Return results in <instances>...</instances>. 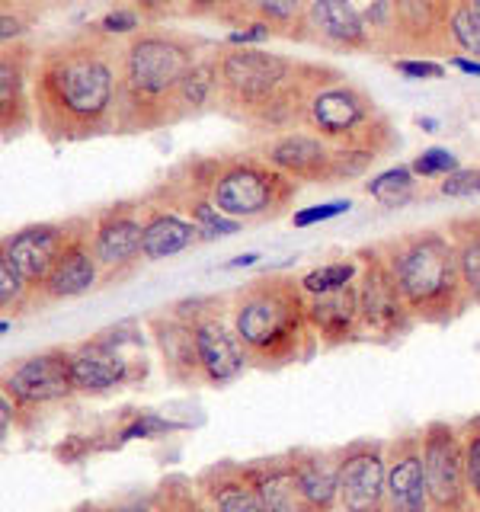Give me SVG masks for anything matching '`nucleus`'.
I'll use <instances>...</instances> for the list:
<instances>
[{"instance_id":"423d86ee","label":"nucleus","mask_w":480,"mask_h":512,"mask_svg":"<svg viewBox=\"0 0 480 512\" xmlns=\"http://www.w3.org/2000/svg\"><path fill=\"white\" fill-rule=\"evenodd\" d=\"M359 295V317L368 333L378 336H394L410 327V301L404 288L397 282V272L391 263L372 260L362 272L356 285Z\"/></svg>"},{"instance_id":"412c9836","label":"nucleus","mask_w":480,"mask_h":512,"mask_svg":"<svg viewBox=\"0 0 480 512\" xmlns=\"http://www.w3.org/2000/svg\"><path fill=\"white\" fill-rule=\"evenodd\" d=\"M314 122L324 128L327 135H346L368 116V100L352 87H330L320 90L311 103Z\"/></svg>"},{"instance_id":"bb28decb","label":"nucleus","mask_w":480,"mask_h":512,"mask_svg":"<svg viewBox=\"0 0 480 512\" xmlns=\"http://www.w3.org/2000/svg\"><path fill=\"white\" fill-rule=\"evenodd\" d=\"M368 196H375L384 205H404L413 192V173L407 167H394L388 173L375 176L372 183H365Z\"/></svg>"},{"instance_id":"1a4fd4ad","label":"nucleus","mask_w":480,"mask_h":512,"mask_svg":"<svg viewBox=\"0 0 480 512\" xmlns=\"http://www.w3.org/2000/svg\"><path fill=\"white\" fill-rule=\"evenodd\" d=\"M340 500L346 512H384L388 503V464L381 445L356 442L340 461Z\"/></svg>"},{"instance_id":"9b49d317","label":"nucleus","mask_w":480,"mask_h":512,"mask_svg":"<svg viewBox=\"0 0 480 512\" xmlns=\"http://www.w3.org/2000/svg\"><path fill=\"white\" fill-rule=\"evenodd\" d=\"M125 336H96L71 349V375L77 391H109L132 381V356L125 352Z\"/></svg>"},{"instance_id":"7ed1b4c3","label":"nucleus","mask_w":480,"mask_h":512,"mask_svg":"<svg viewBox=\"0 0 480 512\" xmlns=\"http://www.w3.org/2000/svg\"><path fill=\"white\" fill-rule=\"evenodd\" d=\"M397 282L410 301V311L429 320H442L458 308V295L464 288L458 253L439 234H420L400 244L391 260Z\"/></svg>"},{"instance_id":"c756f323","label":"nucleus","mask_w":480,"mask_h":512,"mask_svg":"<svg viewBox=\"0 0 480 512\" xmlns=\"http://www.w3.org/2000/svg\"><path fill=\"white\" fill-rule=\"evenodd\" d=\"M452 36H455V42L464 48V52L480 58V20H477V13L471 7H461L452 16Z\"/></svg>"},{"instance_id":"f3484780","label":"nucleus","mask_w":480,"mask_h":512,"mask_svg":"<svg viewBox=\"0 0 480 512\" xmlns=\"http://www.w3.org/2000/svg\"><path fill=\"white\" fill-rule=\"evenodd\" d=\"M141 240H144V224L135 215H125V212L106 215L100 224H96V234H93L96 263L109 272H119L125 266H132L144 253Z\"/></svg>"},{"instance_id":"39448f33","label":"nucleus","mask_w":480,"mask_h":512,"mask_svg":"<svg viewBox=\"0 0 480 512\" xmlns=\"http://www.w3.org/2000/svg\"><path fill=\"white\" fill-rule=\"evenodd\" d=\"M423 461L432 512H464L471 493L468 468H464V442L448 423L426 426Z\"/></svg>"},{"instance_id":"0eeeda50","label":"nucleus","mask_w":480,"mask_h":512,"mask_svg":"<svg viewBox=\"0 0 480 512\" xmlns=\"http://www.w3.org/2000/svg\"><path fill=\"white\" fill-rule=\"evenodd\" d=\"M221 87L240 106H272L288 80V61L266 52H231L221 61Z\"/></svg>"},{"instance_id":"de8ad7c7","label":"nucleus","mask_w":480,"mask_h":512,"mask_svg":"<svg viewBox=\"0 0 480 512\" xmlns=\"http://www.w3.org/2000/svg\"><path fill=\"white\" fill-rule=\"evenodd\" d=\"M250 263H256V253H247V256H240V260H234L231 266H250Z\"/></svg>"},{"instance_id":"a878e982","label":"nucleus","mask_w":480,"mask_h":512,"mask_svg":"<svg viewBox=\"0 0 480 512\" xmlns=\"http://www.w3.org/2000/svg\"><path fill=\"white\" fill-rule=\"evenodd\" d=\"M148 512H212L208 509L196 493H192L189 480L183 477H170L160 484V493H157V503L148 509Z\"/></svg>"},{"instance_id":"f8f14e48","label":"nucleus","mask_w":480,"mask_h":512,"mask_svg":"<svg viewBox=\"0 0 480 512\" xmlns=\"http://www.w3.org/2000/svg\"><path fill=\"white\" fill-rule=\"evenodd\" d=\"M192 333H196V349L202 362V375L212 384L234 381L247 365V349L240 343L237 330H231L218 314H199L192 311Z\"/></svg>"},{"instance_id":"9d476101","label":"nucleus","mask_w":480,"mask_h":512,"mask_svg":"<svg viewBox=\"0 0 480 512\" xmlns=\"http://www.w3.org/2000/svg\"><path fill=\"white\" fill-rule=\"evenodd\" d=\"M282 176L253 164H237L218 176L212 189V205L228 218H256L279 205Z\"/></svg>"},{"instance_id":"dca6fc26","label":"nucleus","mask_w":480,"mask_h":512,"mask_svg":"<svg viewBox=\"0 0 480 512\" xmlns=\"http://www.w3.org/2000/svg\"><path fill=\"white\" fill-rule=\"evenodd\" d=\"M199 484L208 500H212L215 512H266L253 468H240V464L224 461L208 468L199 477Z\"/></svg>"},{"instance_id":"aec40b11","label":"nucleus","mask_w":480,"mask_h":512,"mask_svg":"<svg viewBox=\"0 0 480 512\" xmlns=\"http://www.w3.org/2000/svg\"><path fill=\"white\" fill-rule=\"evenodd\" d=\"M292 464L301 496L308 500L311 512H327L340 496V461L320 452H298L292 455Z\"/></svg>"},{"instance_id":"6ab92c4d","label":"nucleus","mask_w":480,"mask_h":512,"mask_svg":"<svg viewBox=\"0 0 480 512\" xmlns=\"http://www.w3.org/2000/svg\"><path fill=\"white\" fill-rule=\"evenodd\" d=\"M308 317L324 340L330 343L349 340V336L356 333V327L362 324L356 285L340 288V292H330V295H314V301L308 304Z\"/></svg>"},{"instance_id":"2f4dec72","label":"nucleus","mask_w":480,"mask_h":512,"mask_svg":"<svg viewBox=\"0 0 480 512\" xmlns=\"http://www.w3.org/2000/svg\"><path fill=\"white\" fill-rule=\"evenodd\" d=\"M464 468H468L471 493L480 500V416L471 420L468 432H464Z\"/></svg>"},{"instance_id":"7c9ffc66","label":"nucleus","mask_w":480,"mask_h":512,"mask_svg":"<svg viewBox=\"0 0 480 512\" xmlns=\"http://www.w3.org/2000/svg\"><path fill=\"white\" fill-rule=\"evenodd\" d=\"M458 263H461L464 288L471 292V298L480 301V237L464 240L461 250H458Z\"/></svg>"},{"instance_id":"49530a36","label":"nucleus","mask_w":480,"mask_h":512,"mask_svg":"<svg viewBox=\"0 0 480 512\" xmlns=\"http://www.w3.org/2000/svg\"><path fill=\"white\" fill-rule=\"evenodd\" d=\"M141 7H148V10H160V7H167L170 0H138Z\"/></svg>"},{"instance_id":"4c0bfd02","label":"nucleus","mask_w":480,"mask_h":512,"mask_svg":"<svg viewBox=\"0 0 480 512\" xmlns=\"http://www.w3.org/2000/svg\"><path fill=\"white\" fill-rule=\"evenodd\" d=\"M253 7L269 20H292L301 10V0H253Z\"/></svg>"},{"instance_id":"a211bd4d","label":"nucleus","mask_w":480,"mask_h":512,"mask_svg":"<svg viewBox=\"0 0 480 512\" xmlns=\"http://www.w3.org/2000/svg\"><path fill=\"white\" fill-rule=\"evenodd\" d=\"M151 330L157 336V346L164 352L167 375L176 381H192L202 372L196 333H192V320L186 314H164L151 320Z\"/></svg>"},{"instance_id":"5701e85b","label":"nucleus","mask_w":480,"mask_h":512,"mask_svg":"<svg viewBox=\"0 0 480 512\" xmlns=\"http://www.w3.org/2000/svg\"><path fill=\"white\" fill-rule=\"evenodd\" d=\"M266 160L285 173L295 176H330L333 157L324 151V144L308 135H285L266 148Z\"/></svg>"},{"instance_id":"e433bc0d","label":"nucleus","mask_w":480,"mask_h":512,"mask_svg":"<svg viewBox=\"0 0 480 512\" xmlns=\"http://www.w3.org/2000/svg\"><path fill=\"white\" fill-rule=\"evenodd\" d=\"M442 192L445 196H474L480 192V170H455L442 183Z\"/></svg>"},{"instance_id":"a19ab883","label":"nucleus","mask_w":480,"mask_h":512,"mask_svg":"<svg viewBox=\"0 0 480 512\" xmlns=\"http://www.w3.org/2000/svg\"><path fill=\"white\" fill-rule=\"evenodd\" d=\"M138 26V16L128 13V10H119V13H109L103 20V29L106 32H132Z\"/></svg>"},{"instance_id":"ddd939ff","label":"nucleus","mask_w":480,"mask_h":512,"mask_svg":"<svg viewBox=\"0 0 480 512\" xmlns=\"http://www.w3.org/2000/svg\"><path fill=\"white\" fill-rule=\"evenodd\" d=\"M74 231L64 224H32L4 240V256L29 285H42Z\"/></svg>"},{"instance_id":"cd10ccee","label":"nucleus","mask_w":480,"mask_h":512,"mask_svg":"<svg viewBox=\"0 0 480 512\" xmlns=\"http://www.w3.org/2000/svg\"><path fill=\"white\" fill-rule=\"evenodd\" d=\"M352 279H356V266L352 263H330V266L308 272V276L301 279V288L308 295H330V292H340V288H349Z\"/></svg>"},{"instance_id":"ea45409f","label":"nucleus","mask_w":480,"mask_h":512,"mask_svg":"<svg viewBox=\"0 0 480 512\" xmlns=\"http://www.w3.org/2000/svg\"><path fill=\"white\" fill-rule=\"evenodd\" d=\"M167 429H173V426L164 423V420H154V416H144L141 423L128 426V429L122 432V439H148V436H154V432H167Z\"/></svg>"},{"instance_id":"4be33fe9","label":"nucleus","mask_w":480,"mask_h":512,"mask_svg":"<svg viewBox=\"0 0 480 512\" xmlns=\"http://www.w3.org/2000/svg\"><path fill=\"white\" fill-rule=\"evenodd\" d=\"M253 474H256V487H260L266 512H311L308 500L301 496L292 461L272 458L263 464H253Z\"/></svg>"},{"instance_id":"a18cd8bd","label":"nucleus","mask_w":480,"mask_h":512,"mask_svg":"<svg viewBox=\"0 0 480 512\" xmlns=\"http://www.w3.org/2000/svg\"><path fill=\"white\" fill-rule=\"evenodd\" d=\"M218 4V0H189V7L196 10V13H202V10H212Z\"/></svg>"},{"instance_id":"473e14b6","label":"nucleus","mask_w":480,"mask_h":512,"mask_svg":"<svg viewBox=\"0 0 480 512\" xmlns=\"http://www.w3.org/2000/svg\"><path fill=\"white\" fill-rule=\"evenodd\" d=\"M0 100H4V122L10 119V109L16 112L23 106V96H20V71L10 68V58H4L0 64Z\"/></svg>"},{"instance_id":"79ce46f5","label":"nucleus","mask_w":480,"mask_h":512,"mask_svg":"<svg viewBox=\"0 0 480 512\" xmlns=\"http://www.w3.org/2000/svg\"><path fill=\"white\" fill-rule=\"evenodd\" d=\"M269 36V26L256 23L253 29H240V32H231V45H247V42H260Z\"/></svg>"},{"instance_id":"c03bdc74","label":"nucleus","mask_w":480,"mask_h":512,"mask_svg":"<svg viewBox=\"0 0 480 512\" xmlns=\"http://www.w3.org/2000/svg\"><path fill=\"white\" fill-rule=\"evenodd\" d=\"M455 68L464 74H480V61H468V58H455Z\"/></svg>"},{"instance_id":"2eb2a0df","label":"nucleus","mask_w":480,"mask_h":512,"mask_svg":"<svg viewBox=\"0 0 480 512\" xmlns=\"http://www.w3.org/2000/svg\"><path fill=\"white\" fill-rule=\"evenodd\" d=\"M96 269H100V263H96V253L87 244V237L84 234H71L68 247L61 250L52 272H48L45 282L39 285V292L48 301L77 298V295H84L93 288Z\"/></svg>"},{"instance_id":"4468645a","label":"nucleus","mask_w":480,"mask_h":512,"mask_svg":"<svg viewBox=\"0 0 480 512\" xmlns=\"http://www.w3.org/2000/svg\"><path fill=\"white\" fill-rule=\"evenodd\" d=\"M388 506L391 512H429L423 436H404L394 442L388 464Z\"/></svg>"},{"instance_id":"c9c22d12","label":"nucleus","mask_w":480,"mask_h":512,"mask_svg":"<svg viewBox=\"0 0 480 512\" xmlns=\"http://www.w3.org/2000/svg\"><path fill=\"white\" fill-rule=\"evenodd\" d=\"M349 212V202L340 199V202H327V205H314V208H304V212H295V228H308V224L314 221H327V218H336V215H343Z\"/></svg>"},{"instance_id":"b1692460","label":"nucleus","mask_w":480,"mask_h":512,"mask_svg":"<svg viewBox=\"0 0 480 512\" xmlns=\"http://www.w3.org/2000/svg\"><path fill=\"white\" fill-rule=\"evenodd\" d=\"M196 237H199V228L192 221H183L176 215H154L144 224L141 250L148 260H167V256H176L196 244Z\"/></svg>"},{"instance_id":"20e7f679","label":"nucleus","mask_w":480,"mask_h":512,"mask_svg":"<svg viewBox=\"0 0 480 512\" xmlns=\"http://www.w3.org/2000/svg\"><path fill=\"white\" fill-rule=\"evenodd\" d=\"M192 48L176 36H141L128 45L122 61V103L125 109H154L164 100L180 103V87L192 71Z\"/></svg>"},{"instance_id":"6e6552de","label":"nucleus","mask_w":480,"mask_h":512,"mask_svg":"<svg viewBox=\"0 0 480 512\" xmlns=\"http://www.w3.org/2000/svg\"><path fill=\"white\" fill-rule=\"evenodd\" d=\"M4 391L32 407L64 400L71 391H77L71 375V349H45L39 356H29L4 378Z\"/></svg>"},{"instance_id":"09e8293b","label":"nucleus","mask_w":480,"mask_h":512,"mask_svg":"<svg viewBox=\"0 0 480 512\" xmlns=\"http://www.w3.org/2000/svg\"><path fill=\"white\" fill-rule=\"evenodd\" d=\"M471 10L477 13V20H480V0H471Z\"/></svg>"},{"instance_id":"c85d7f7f","label":"nucleus","mask_w":480,"mask_h":512,"mask_svg":"<svg viewBox=\"0 0 480 512\" xmlns=\"http://www.w3.org/2000/svg\"><path fill=\"white\" fill-rule=\"evenodd\" d=\"M192 224H196L202 237H228V234L240 231L237 218H228L224 212H218L212 202H196V205H192Z\"/></svg>"},{"instance_id":"393cba45","label":"nucleus","mask_w":480,"mask_h":512,"mask_svg":"<svg viewBox=\"0 0 480 512\" xmlns=\"http://www.w3.org/2000/svg\"><path fill=\"white\" fill-rule=\"evenodd\" d=\"M311 23L333 42L359 45L365 39V23L352 0H314L311 4Z\"/></svg>"},{"instance_id":"f704fd0d","label":"nucleus","mask_w":480,"mask_h":512,"mask_svg":"<svg viewBox=\"0 0 480 512\" xmlns=\"http://www.w3.org/2000/svg\"><path fill=\"white\" fill-rule=\"evenodd\" d=\"M458 167V160L452 151H445V148H432V151H423L420 157H416V164L413 170L416 173H423V176H436V173H455Z\"/></svg>"},{"instance_id":"58836bf2","label":"nucleus","mask_w":480,"mask_h":512,"mask_svg":"<svg viewBox=\"0 0 480 512\" xmlns=\"http://www.w3.org/2000/svg\"><path fill=\"white\" fill-rule=\"evenodd\" d=\"M397 71L413 80H436L445 74L442 64H432V61H397Z\"/></svg>"},{"instance_id":"72a5a7b5","label":"nucleus","mask_w":480,"mask_h":512,"mask_svg":"<svg viewBox=\"0 0 480 512\" xmlns=\"http://www.w3.org/2000/svg\"><path fill=\"white\" fill-rule=\"evenodd\" d=\"M26 285L29 282L16 272V266L7 260V256H0V301H4V308H10V304H16L23 298Z\"/></svg>"},{"instance_id":"37998d69","label":"nucleus","mask_w":480,"mask_h":512,"mask_svg":"<svg viewBox=\"0 0 480 512\" xmlns=\"http://www.w3.org/2000/svg\"><path fill=\"white\" fill-rule=\"evenodd\" d=\"M77 512H135V509H122V506H103V503H84Z\"/></svg>"},{"instance_id":"f257e3e1","label":"nucleus","mask_w":480,"mask_h":512,"mask_svg":"<svg viewBox=\"0 0 480 512\" xmlns=\"http://www.w3.org/2000/svg\"><path fill=\"white\" fill-rule=\"evenodd\" d=\"M116 93V68L100 42L52 48L36 71V112L55 138H87L100 128Z\"/></svg>"},{"instance_id":"f03ea898","label":"nucleus","mask_w":480,"mask_h":512,"mask_svg":"<svg viewBox=\"0 0 480 512\" xmlns=\"http://www.w3.org/2000/svg\"><path fill=\"white\" fill-rule=\"evenodd\" d=\"M304 288L295 279L269 276L253 279L237 292L234 330L250 359L263 365H285L301 356V343L308 340V304Z\"/></svg>"}]
</instances>
